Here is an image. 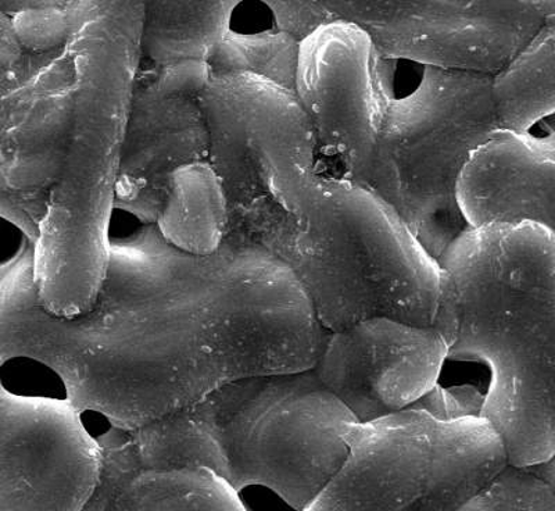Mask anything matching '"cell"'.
I'll return each instance as SVG.
<instances>
[{
  "label": "cell",
  "mask_w": 555,
  "mask_h": 511,
  "mask_svg": "<svg viewBox=\"0 0 555 511\" xmlns=\"http://www.w3.org/2000/svg\"><path fill=\"white\" fill-rule=\"evenodd\" d=\"M328 332L285 263L232 238L210 255L173 246L156 225L112 240L95 304L69 319L39 304L31 242L0 267L2 365L39 361L78 413L124 431L237 380L312 370Z\"/></svg>",
  "instance_id": "obj_1"
},
{
  "label": "cell",
  "mask_w": 555,
  "mask_h": 511,
  "mask_svg": "<svg viewBox=\"0 0 555 511\" xmlns=\"http://www.w3.org/2000/svg\"><path fill=\"white\" fill-rule=\"evenodd\" d=\"M434 321L449 360L488 366L479 417L508 465L555 456V235L533 222L470 227L440 257Z\"/></svg>",
  "instance_id": "obj_2"
},
{
  "label": "cell",
  "mask_w": 555,
  "mask_h": 511,
  "mask_svg": "<svg viewBox=\"0 0 555 511\" xmlns=\"http://www.w3.org/2000/svg\"><path fill=\"white\" fill-rule=\"evenodd\" d=\"M143 14V0H101L68 43L76 67L72 137L34 245L38 301L53 316L91 309L107 274Z\"/></svg>",
  "instance_id": "obj_3"
},
{
  "label": "cell",
  "mask_w": 555,
  "mask_h": 511,
  "mask_svg": "<svg viewBox=\"0 0 555 511\" xmlns=\"http://www.w3.org/2000/svg\"><path fill=\"white\" fill-rule=\"evenodd\" d=\"M246 241L289 267L326 331L378 317L434 325L439 263L370 188L315 173Z\"/></svg>",
  "instance_id": "obj_4"
},
{
  "label": "cell",
  "mask_w": 555,
  "mask_h": 511,
  "mask_svg": "<svg viewBox=\"0 0 555 511\" xmlns=\"http://www.w3.org/2000/svg\"><path fill=\"white\" fill-rule=\"evenodd\" d=\"M201 426L215 473L237 494L266 486L305 511L349 456L359 423L314 370L237 380L186 409Z\"/></svg>",
  "instance_id": "obj_5"
},
{
  "label": "cell",
  "mask_w": 555,
  "mask_h": 511,
  "mask_svg": "<svg viewBox=\"0 0 555 511\" xmlns=\"http://www.w3.org/2000/svg\"><path fill=\"white\" fill-rule=\"evenodd\" d=\"M499 131L493 77L485 74L425 67L418 88L386 107L365 187L438 263L470 228L459 202L461 177Z\"/></svg>",
  "instance_id": "obj_6"
},
{
  "label": "cell",
  "mask_w": 555,
  "mask_h": 511,
  "mask_svg": "<svg viewBox=\"0 0 555 511\" xmlns=\"http://www.w3.org/2000/svg\"><path fill=\"white\" fill-rule=\"evenodd\" d=\"M349 456L305 511H460L507 468L480 417L410 409L345 431Z\"/></svg>",
  "instance_id": "obj_7"
},
{
  "label": "cell",
  "mask_w": 555,
  "mask_h": 511,
  "mask_svg": "<svg viewBox=\"0 0 555 511\" xmlns=\"http://www.w3.org/2000/svg\"><path fill=\"white\" fill-rule=\"evenodd\" d=\"M326 2L336 17L369 34L382 59L490 77L518 56L555 10V0Z\"/></svg>",
  "instance_id": "obj_8"
},
{
  "label": "cell",
  "mask_w": 555,
  "mask_h": 511,
  "mask_svg": "<svg viewBox=\"0 0 555 511\" xmlns=\"http://www.w3.org/2000/svg\"><path fill=\"white\" fill-rule=\"evenodd\" d=\"M0 215L35 245L72 137V51L27 52L0 69Z\"/></svg>",
  "instance_id": "obj_9"
},
{
  "label": "cell",
  "mask_w": 555,
  "mask_h": 511,
  "mask_svg": "<svg viewBox=\"0 0 555 511\" xmlns=\"http://www.w3.org/2000/svg\"><path fill=\"white\" fill-rule=\"evenodd\" d=\"M369 34L339 22L300 42L296 97L317 148L338 158L346 180L366 186L382 120L391 99Z\"/></svg>",
  "instance_id": "obj_10"
},
{
  "label": "cell",
  "mask_w": 555,
  "mask_h": 511,
  "mask_svg": "<svg viewBox=\"0 0 555 511\" xmlns=\"http://www.w3.org/2000/svg\"><path fill=\"white\" fill-rule=\"evenodd\" d=\"M210 64L185 62L139 72L124 138L116 208L156 225L171 178L210 161L211 137L203 92Z\"/></svg>",
  "instance_id": "obj_11"
},
{
  "label": "cell",
  "mask_w": 555,
  "mask_h": 511,
  "mask_svg": "<svg viewBox=\"0 0 555 511\" xmlns=\"http://www.w3.org/2000/svg\"><path fill=\"white\" fill-rule=\"evenodd\" d=\"M102 450L66 400L0 386V511H83Z\"/></svg>",
  "instance_id": "obj_12"
},
{
  "label": "cell",
  "mask_w": 555,
  "mask_h": 511,
  "mask_svg": "<svg viewBox=\"0 0 555 511\" xmlns=\"http://www.w3.org/2000/svg\"><path fill=\"white\" fill-rule=\"evenodd\" d=\"M448 344L435 327L371 319L328 332L314 367L360 424L413 409L439 384Z\"/></svg>",
  "instance_id": "obj_13"
},
{
  "label": "cell",
  "mask_w": 555,
  "mask_h": 511,
  "mask_svg": "<svg viewBox=\"0 0 555 511\" xmlns=\"http://www.w3.org/2000/svg\"><path fill=\"white\" fill-rule=\"evenodd\" d=\"M459 202L470 227L525 221L555 235V130L495 133L465 168Z\"/></svg>",
  "instance_id": "obj_14"
},
{
  "label": "cell",
  "mask_w": 555,
  "mask_h": 511,
  "mask_svg": "<svg viewBox=\"0 0 555 511\" xmlns=\"http://www.w3.org/2000/svg\"><path fill=\"white\" fill-rule=\"evenodd\" d=\"M101 474L83 511H247L215 471L193 465L142 463L124 430L99 436Z\"/></svg>",
  "instance_id": "obj_15"
},
{
  "label": "cell",
  "mask_w": 555,
  "mask_h": 511,
  "mask_svg": "<svg viewBox=\"0 0 555 511\" xmlns=\"http://www.w3.org/2000/svg\"><path fill=\"white\" fill-rule=\"evenodd\" d=\"M240 4V0H145L142 58L151 63V67L185 62L210 64L231 31V18Z\"/></svg>",
  "instance_id": "obj_16"
},
{
  "label": "cell",
  "mask_w": 555,
  "mask_h": 511,
  "mask_svg": "<svg viewBox=\"0 0 555 511\" xmlns=\"http://www.w3.org/2000/svg\"><path fill=\"white\" fill-rule=\"evenodd\" d=\"M156 226L168 242L182 251L210 255L220 250L228 232V205L210 161L173 174Z\"/></svg>",
  "instance_id": "obj_17"
},
{
  "label": "cell",
  "mask_w": 555,
  "mask_h": 511,
  "mask_svg": "<svg viewBox=\"0 0 555 511\" xmlns=\"http://www.w3.org/2000/svg\"><path fill=\"white\" fill-rule=\"evenodd\" d=\"M502 131L529 132L555 114V10L507 67L493 77Z\"/></svg>",
  "instance_id": "obj_18"
},
{
  "label": "cell",
  "mask_w": 555,
  "mask_h": 511,
  "mask_svg": "<svg viewBox=\"0 0 555 511\" xmlns=\"http://www.w3.org/2000/svg\"><path fill=\"white\" fill-rule=\"evenodd\" d=\"M101 0H0L18 41L29 53L62 51L95 16Z\"/></svg>",
  "instance_id": "obj_19"
},
{
  "label": "cell",
  "mask_w": 555,
  "mask_h": 511,
  "mask_svg": "<svg viewBox=\"0 0 555 511\" xmlns=\"http://www.w3.org/2000/svg\"><path fill=\"white\" fill-rule=\"evenodd\" d=\"M300 42L281 31L228 33L210 63L212 74H251L295 92Z\"/></svg>",
  "instance_id": "obj_20"
},
{
  "label": "cell",
  "mask_w": 555,
  "mask_h": 511,
  "mask_svg": "<svg viewBox=\"0 0 555 511\" xmlns=\"http://www.w3.org/2000/svg\"><path fill=\"white\" fill-rule=\"evenodd\" d=\"M460 511H555V493L528 468L507 465Z\"/></svg>",
  "instance_id": "obj_21"
},
{
  "label": "cell",
  "mask_w": 555,
  "mask_h": 511,
  "mask_svg": "<svg viewBox=\"0 0 555 511\" xmlns=\"http://www.w3.org/2000/svg\"><path fill=\"white\" fill-rule=\"evenodd\" d=\"M274 14L278 31L289 35L297 42H304L306 38L314 34L317 29L339 22L335 13L328 7V2H280L270 0L264 2Z\"/></svg>",
  "instance_id": "obj_22"
},
{
  "label": "cell",
  "mask_w": 555,
  "mask_h": 511,
  "mask_svg": "<svg viewBox=\"0 0 555 511\" xmlns=\"http://www.w3.org/2000/svg\"><path fill=\"white\" fill-rule=\"evenodd\" d=\"M544 123H546L548 130H555V114L553 117L547 118V120Z\"/></svg>",
  "instance_id": "obj_23"
}]
</instances>
